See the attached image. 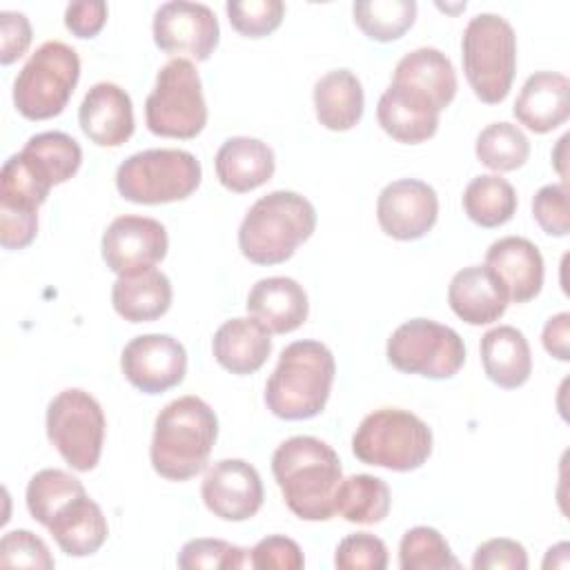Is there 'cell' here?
<instances>
[{
  "instance_id": "ba28073f",
  "label": "cell",
  "mask_w": 570,
  "mask_h": 570,
  "mask_svg": "<svg viewBox=\"0 0 570 570\" xmlns=\"http://www.w3.org/2000/svg\"><path fill=\"white\" fill-rule=\"evenodd\" d=\"M203 178L200 163L185 149H145L116 171L118 194L138 205L176 203L191 196Z\"/></svg>"
},
{
  "instance_id": "f35d334b",
  "label": "cell",
  "mask_w": 570,
  "mask_h": 570,
  "mask_svg": "<svg viewBox=\"0 0 570 570\" xmlns=\"http://www.w3.org/2000/svg\"><path fill=\"white\" fill-rule=\"evenodd\" d=\"M2 568H36L51 570L56 566L47 543L31 530H11L0 541Z\"/></svg>"
},
{
  "instance_id": "484cf974",
  "label": "cell",
  "mask_w": 570,
  "mask_h": 570,
  "mask_svg": "<svg viewBox=\"0 0 570 570\" xmlns=\"http://www.w3.org/2000/svg\"><path fill=\"white\" fill-rule=\"evenodd\" d=\"M171 296L169 278L156 267L122 274L111 287V305L129 323L160 318L171 307Z\"/></svg>"
},
{
  "instance_id": "d590c367",
  "label": "cell",
  "mask_w": 570,
  "mask_h": 570,
  "mask_svg": "<svg viewBox=\"0 0 570 570\" xmlns=\"http://www.w3.org/2000/svg\"><path fill=\"white\" fill-rule=\"evenodd\" d=\"M401 570H456L459 559L450 550L443 534L430 525L410 528L399 543Z\"/></svg>"
},
{
  "instance_id": "ffe728a7",
  "label": "cell",
  "mask_w": 570,
  "mask_h": 570,
  "mask_svg": "<svg viewBox=\"0 0 570 570\" xmlns=\"http://www.w3.org/2000/svg\"><path fill=\"white\" fill-rule=\"evenodd\" d=\"M450 309L468 325H488L508 309V294L485 265L459 269L448 285Z\"/></svg>"
},
{
  "instance_id": "ac0fdd59",
  "label": "cell",
  "mask_w": 570,
  "mask_h": 570,
  "mask_svg": "<svg viewBox=\"0 0 570 570\" xmlns=\"http://www.w3.org/2000/svg\"><path fill=\"white\" fill-rule=\"evenodd\" d=\"M82 134L100 147H120L134 134V107L129 94L114 82H96L78 109Z\"/></svg>"
},
{
  "instance_id": "74e56055",
  "label": "cell",
  "mask_w": 570,
  "mask_h": 570,
  "mask_svg": "<svg viewBox=\"0 0 570 570\" xmlns=\"http://www.w3.org/2000/svg\"><path fill=\"white\" fill-rule=\"evenodd\" d=\"M225 11L234 31L245 38H263L281 27L285 4L281 0H229Z\"/></svg>"
},
{
  "instance_id": "d4e9b609",
  "label": "cell",
  "mask_w": 570,
  "mask_h": 570,
  "mask_svg": "<svg viewBox=\"0 0 570 570\" xmlns=\"http://www.w3.org/2000/svg\"><path fill=\"white\" fill-rule=\"evenodd\" d=\"M16 156L45 194L76 176L82 163L80 145L65 131H42L31 136Z\"/></svg>"
},
{
  "instance_id": "f1b7e54d",
  "label": "cell",
  "mask_w": 570,
  "mask_h": 570,
  "mask_svg": "<svg viewBox=\"0 0 570 570\" xmlns=\"http://www.w3.org/2000/svg\"><path fill=\"white\" fill-rule=\"evenodd\" d=\"M47 530L58 548L69 557H89L98 552L109 534V525L100 505L89 499L87 492L65 505L47 525Z\"/></svg>"
},
{
  "instance_id": "8fae6325",
  "label": "cell",
  "mask_w": 570,
  "mask_h": 570,
  "mask_svg": "<svg viewBox=\"0 0 570 570\" xmlns=\"http://www.w3.org/2000/svg\"><path fill=\"white\" fill-rule=\"evenodd\" d=\"M387 361L403 374L452 379L465 363L463 338L432 318H410L387 338Z\"/></svg>"
},
{
  "instance_id": "e0dca14e",
  "label": "cell",
  "mask_w": 570,
  "mask_h": 570,
  "mask_svg": "<svg viewBox=\"0 0 570 570\" xmlns=\"http://www.w3.org/2000/svg\"><path fill=\"white\" fill-rule=\"evenodd\" d=\"M483 265L499 278L510 303H528L543 287V256L523 236L494 240L485 252Z\"/></svg>"
},
{
  "instance_id": "52a82bcc",
  "label": "cell",
  "mask_w": 570,
  "mask_h": 570,
  "mask_svg": "<svg viewBox=\"0 0 570 570\" xmlns=\"http://www.w3.org/2000/svg\"><path fill=\"white\" fill-rule=\"evenodd\" d=\"M80 80L76 49L60 40L42 42L13 80V105L27 120H47L67 107Z\"/></svg>"
},
{
  "instance_id": "f546056e",
  "label": "cell",
  "mask_w": 570,
  "mask_h": 570,
  "mask_svg": "<svg viewBox=\"0 0 570 570\" xmlns=\"http://www.w3.org/2000/svg\"><path fill=\"white\" fill-rule=\"evenodd\" d=\"M363 85L350 69H334L314 85V109L318 122L330 131H347L363 118Z\"/></svg>"
},
{
  "instance_id": "1f68e13d",
  "label": "cell",
  "mask_w": 570,
  "mask_h": 570,
  "mask_svg": "<svg viewBox=\"0 0 570 570\" xmlns=\"http://www.w3.org/2000/svg\"><path fill=\"white\" fill-rule=\"evenodd\" d=\"M463 212L485 229L505 225L517 212V191L499 174L476 176L463 191Z\"/></svg>"
},
{
  "instance_id": "bcb514c9",
  "label": "cell",
  "mask_w": 570,
  "mask_h": 570,
  "mask_svg": "<svg viewBox=\"0 0 570 570\" xmlns=\"http://www.w3.org/2000/svg\"><path fill=\"white\" fill-rule=\"evenodd\" d=\"M107 2L102 0H78L65 9V27L76 38H94L107 22Z\"/></svg>"
},
{
  "instance_id": "44dd1931",
  "label": "cell",
  "mask_w": 570,
  "mask_h": 570,
  "mask_svg": "<svg viewBox=\"0 0 570 570\" xmlns=\"http://www.w3.org/2000/svg\"><path fill=\"white\" fill-rule=\"evenodd\" d=\"M514 118L534 134H548L570 118V80L557 71L532 73L512 107Z\"/></svg>"
},
{
  "instance_id": "8992f818",
  "label": "cell",
  "mask_w": 570,
  "mask_h": 570,
  "mask_svg": "<svg viewBox=\"0 0 570 570\" xmlns=\"http://www.w3.org/2000/svg\"><path fill=\"white\" fill-rule=\"evenodd\" d=\"M352 452L365 465L412 472L432 454V430L407 410L381 407L358 423Z\"/></svg>"
},
{
  "instance_id": "83f0119b",
  "label": "cell",
  "mask_w": 570,
  "mask_h": 570,
  "mask_svg": "<svg viewBox=\"0 0 570 570\" xmlns=\"http://www.w3.org/2000/svg\"><path fill=\"white\" fill-rule=\"evenodd\" d=\"M392 82L423 94L439 111L454 100L459 87L450 58L434 47H419L405 53L394 67Z\"/></svg>"
},
{
  "instance_id": "7402d4cb",
  "label": "cell",
  "mask_w": 570,
  "mask_h": 570,
  "mask_svg": "<svg viewBox=\"0 0 570 570\" xmlns=\"http://www.w3.org/2000/svg\"><path fill=\"white\" fill-rule=\"evenodd\" d=\"M249 316L272 334H287L307 321L309 303L303 285L287 276H269L254 283L245 303Z\"/></svg>"
},
{
  "instance_id": "7bdbcfd3",
  "label": "cell",
  "mask_w": 570,
  "mask_h": 570,
  "mask_svg": "<svg viewBox=\"0 0 570 570\" xmlns=\"http://www.w3.org/2000/svg\"><path fill=\"white\" fill-rule=\"evenodd\" d=\"M472 568L474 570H525L528 552L514 539H508V537L488 539L474 550Z\"/></svg>"
},
{
  "instance_id": "836d02e7",
  "label": "cell",
  "mask_w": 570,
  "mask_h": 570,
  "mask_svg": "<svg viewBox=\"0 0 570 570\" xmlns=\"http://www.w3.org/2000/svg\"><path fill=\"white\" fill-rule=\"evenodd\" d=\"M356 27L376 42L399 40L416 18L414 0H365L352 4Z\"/></svg>"
},
{
  "instance_id": "c3c4849f",
  "label": "cell",
  "mask_w": 570,
  "mask_h": 570,
  "mask_svg": "<svg viewBox=\"0 0 570 570\" xmlns=\"http://www.w3.org/2000/svg\"><path fill=\"white\" fill-rule=\"evenodd\" d=\"M568 138H570V136H568V134H566V136H563V138H561V140H559V145H557V151H554V154H552V160H554V167H557V171H559V176H561V178H563V183H566V167H563V163H566V160H563V158H566V154H563V151H566V142H568Z\"/></svg>"
},
{
  "instance_id": "2e32d148",
  "label": "cell",
  "mask_w": 570,
  "mask_h": 570,
  "mask_svg": "<svg viewBox=\"0 0 570 570\" xmlns=\"http://www.w3.org/2000/svg\"><path fill=\"white\" fill-rule=\"evenodd\" d=\"M205 508L223 521L252 519L265 499L261 474L243 459L216 461L200 483Z\"/></svg>"
},
{
  "instance_id": "7c38bea8",
  "label": "cell",
  "mask_w": 570,
  "mask_h": 570,
  "mask_svg": "<svg viewBox=\"0 0 570 570\" xmlns=\"http://www.w3.org/2000/svg\"><path fill=\"white\" fill-rule=\"evenodd\" d=\"M151 31L160 51L174 58H191L196 62L209 60L220 38L216 13L203 2L187 0L160 4L154 13Z\"/></svg>"
},
{
  "instance_id": "4316f807",
  "label": "cell",
  "mask_w": 570,
  "mask_h": 570,
  "mask_svg": "<svg viewBox=\"0 0 570 570\" xmlns=\"http://www.w3.org/2000/svg\"><path fill=\"white\" fill-rule=\"evenodd\" d=\"M481 363L485 376L503 387L517 390L532 374V352L521 330L512 325H499L481 336Z\"/></svg>"
},
{
  "instance_id": "cb8c5ba5",
  "label": "cell",
  "mask_w": 570,
  "mask_h": 570,
  "mask_svg": "<svg viewBox=\"0 0 570 570\" xmlns=\"http://www.w3.org/2000/svg\"><path fill=\"white\" fill-rule=\"evenodd\" d=\"M212 352L223 370L238 376L254 374L272 352V332L254 316H238L216 330Z\"/></svg>"
},
{
  "instance_id": "9a60e30c",
  "label": "cell",
  "mask_w": 570,
  "mask_h": 570,
  "mask_svg": "<svg viewBox=\"0 0 570 570\" xmlns=\"http://www.w3.org/2000/svg\"><path fill=\"white\" fill-rule=\"evenodd\" d=\"M169 238L163 223L147 216H118L102 234V261L122 276L154 267L167 256Z\"/></svg>"
},
{
  "instance_id": "b9f144b4",
  "label": "cell",
  "mask_w": 570,
  "mask_h": 570,
  "mask_svg": "<svg viewBox=\"0 0 570 570\" xmlns=\"http://www.w3.org/2000/svg\"><path fill=\"white\" fill-rule=\"evenodd\" d=\"M305 566V557L301 546L283 534H272L261 539L252 548V568L258 570H301Z\"/></svg>"
},
{
  "instance_id": "8d00e7d4",
  "label": "cell",
  "mask_w": 570,
  "mask_h": 570,
  "mask_svg": "<svg viewBox=\"0 0 570 570\" xmlns=\"http://www.w3.org/2000/svg\"><path fill=\"white\" fill-rule=\"evenodd\" d=\"M176 563L183 570H238L252 566V550L232 546L223 539H191L180 548Z\"/></svg>"
},
{
  "instance_id": "5bb4252c",
  "label": "cell",
  "mask_w": 570,
  "mask_h": 570,
  "mask_svg": "<svg viewBox=\"0 0 570 570\" xmlns=\"http://www.w3.org/2000/svg\"><path fill=\"white\" fill-rule=\"evenodd\" d=\"M439 218V198L432 185L419 178L387 183L376 198V220L396 240L423 238Z\"/></svg>"
},
{
  "instance_id": "277c9868",
  "label": "cell",
  "mask_w": 570,
  "mask_h": 570,
  "mask_svg": "<svg viewBox=\"0 0 570 570\" xmlns=\"http://www.w3.org/2000/svg\"><path fill=\"white\" fill-rule=\"evenodd\" d=\"M316 229L314 205L287 189L258 198L238 227L240 254L256 265H278L294 256Z\"/></svg>"
},
{
  "instance_id": "60d3db41",
  "label": "cell",
  "mask_w": 570,
  "mask_h": 570,
  "mask_svg": "<svg viewBox=\"0 0 570 570\" xmlns=\"http://www.w3.org/2000/svg\"><path fill=\"white\" fill-rule=\"evenodd\" d=\"M532 216L546 234L557 238L566 236L570 232L568 183L543 185L532 198Z\"/></svg>"
},
{
  "instance_id": "5b68a950",
  "label": "cell",
  "mask_w": 570,
  "mask_h": 570,
  "mask_svg": "<svg viewBox=\"0 0 570 570\" xmlns=\"http://www.w3.org/2000/svg\"><path fill=\"white\" fill-rule=\"evenodd\" d=\"M461 60L470 89L485 105H499L510 94L517 73V36L497 13L474 16L461 38Z\"/></svg>"
},
{
  "instance_id": "7dc6e473",
  "label": "cell",
  "mask_w": 570,
  "mask_h": 570,
  "mask_svg": "<svg viewBox=\"0 0 570 570\" xmlns=\"http://www.w3.org/2000/svg\"><path fill=\"white\" fill-rule=\"evenodd\" d=\"M570 314L561 312L554 314L541 334V343L546 352L559 361H570Z\"/></svg>"
},
{
  "instance_id": "f6af8a7d",
  "label": "cell",
  "mask_w": 570,
  "mask_h": 570,
  "mask_svg": "<svg viewBox=\"0 0 570 570\" xmlns=\"http://www.w3.org/2000/svg\"><path fill=\"white\" fill-rule=\"evenodd\" d=\"M31 45L29 18L20 11H0V62H16Z\"/></svg>"
},
{
  "instance_id": "d6a6232c",
  "label": "cell",
  "mask_w": 570,
  "mask_h": 570,
  "mask_svg": "<svg viewBox=\"0 0 570 570\" xmlns=\"http://www.w3.org/2000/svg\"><path fill=\"white\" fill-rule=\"evenodd\" d=\"M85 492H87L85 485L73 474L58 468H47L31 476L24 501H27L29 514L40 525L47 528L65 505H69L73 499H78Z\"/></svg>"
},
{
  "instance_id": "7a4b0ae2",
  "label": "cell",
  "mask_w": 570,
  "mask_h": 570,
  "mask_svg": "<svg viewBox=\"0 0 570 570\" xmlns=\"http://www.w3.org/2000/svg\"><path fill=\"white\" fill-rule=\"evenodd\" d=\"M218 436L214 410L187 394L167 403L154 423L151 468L167 481H187L205 470Z\"/></svg>"
},
{
  "instance_id": "9c48e42d",
  "label": "cell",
  "mask_w": 570,
  "mask_h": 570,
  "mask_svg": "<svg viewBox=\"0 0 570 570\" xmlns=\"http://www.w3.org/2000/svg\"><path fill=\"white\" fill-rule=\"evenodd\" d=\"M147 129L163 138H196L207 125L203 82L191 60L174 58L160 67L145 100Z\"/></svg>"
},
{
  "instance_id": "6da1fadb",
  "label": "cell",
  "mask_w": 570,
  "mask_h": 570,
  "mask_svg": "<svg viewBox=\"0 0 570 570\" xmlns=\"http://www.w3.org/2000/svg\"><path fill=\"white\" fill-rule=\"evenodd\" d=\"M272 474L287 508L303 521H327L336 514L343 481L341 459L316 436H292L272 454Z\"/></svg>"
},
{
  "instance_id": "ab89813d",
  "label": "cell",
  "mask_w": 570,
  "mask_h": 570,
  "mask_svg": "<svg viewBox=\"0 0 570 570\" xmlns=\"http://www.w3.org/2000/svg\"><path fill=\"white\" fill-rule=\"evenodd\" d=\"M334 566L341 570H385L387 548L370 532H354L336 546Z\"/></svg>"
},
{
  "instance_id": "d6986e66",
  "label": "cell",
  "mask_w": 570,
  "mask_h": 570,
  "mask_svg": "<svg viewBox=\"0 0 570 570\" xmlns=\"http://www.w3.org/2000/svg\"><path fill=\"white\" fill-rule=\"evenodd\" d=\"M439 114L430 98L396 82H390L376 105L381 129L405 145H419L432 138L439 129Z\"/></svg>"
},
{
  "instance_id": "ee69618b",
  "label": "cell",
  "mask_w": 570,
  "mask_h": 570,
  "mask_svg": "<svg viewBox=\"0 0 570 570\" xmlns=\"http://www.w3.org/2000/svg\"><path fill=\"white\" fill-rule=\"evenodd\" d=\"M38 234V212L0 205V243L4 249H24Z\"/></svg>"
},
{
  "instance_id": "3957f363",
  "label": "cell",
  "mask_w": 570,
  "mask_h": 570,
  "mask_svg": "<svg viewBox=\"0 0 570 570\" xmlns=\"http://www.w3.org/2000/svg\"><path fill=\"white\" fill-rule=\"evenodd\" d=\"M336 361L321 341L289 343L267 379L265 405L285 421H305L321 414L327 405Z\"/></svg>"
},
{
  "instance_id": "603a6c76",
  "label": "cell",
  "mask_w": 570,
  "mask_h": 570,
  "mask_svg": "<svg viewBox=\"0 0 570 570\" xmlns=\"http://www.w3.org/2000/svg\"><path fill=\"white\" fill-rule=\"evenodd\" d=\"M218 183L234 191L245 194L265 185L276 169L274 151L267 142L249 136L227 138L214 158Z\"/></svg>"
},
{
  "instance_id": "4dcf8cb0",
  "label": "cell",
  "mask_w": 570,
  "mask_h": 570,
  "mask_svg": "<svg viewBox=\"0 0 570 570\" xmlns=\"http://www.w3.org/2000/svg\"><path fill=\"white\" fill-rule=\"evenodd\" d=\"M392 497L383 479L372 474H352L341 481L336 492V514L350 523L374 525L390 514Z\"/></svg>"
},
{
  "instance_id": "30bf717a",
  "label": "cell",
  "mask_w": 570,
  "mask_h": 570,
  "mask_svg": "<svg viewBox=\"0 0 570 570\" xmlns=\"http://www.w3.org/2000/svg\"><path fill=\"white\" fill-rule=\"evenodd\" d=\"M105 414L100 403L80 387L58 392L47 405V439L78 472L98 465L105 443Z\"/></svg>"
},
{
  "instance_id": "4fadbf2b",
  "label": "cell",
  "mask_w": 570,
  "mask_h": 570,
  "mask_svg": "<svg viewBox=\"0 0 570 570\" xmlns=\"http://www.w3.org/2000/svg\"><path fill=\"white\" fill-rule=\"evenodd\" d=\"M125 379L145 394H160L183 383L187 352L169 334H142L131 338L120 354Z\"/></svg>"
},
{
  "instance_id": "e575fe53",
  "label": "cell",
  "mask_w": 570,
  "mask_h": 570,
  "mask_svg": "<svg viewBox=\"0 0 570 570\" xmlns=\"http://www.w3.org/2000/svg\"><path fill=\"white\" fill-rule=\"evenodd\" d=\"M474 154L492 171H514L530 156V140L512 122H492L476 136Z\"/></svg>"
}]
</instances>
